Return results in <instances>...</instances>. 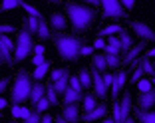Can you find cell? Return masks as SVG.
<instances>
[{"label":"cell","instance_id":"1","mask_svg":"<svg viewBox=\"0 0 155 123\" xmlns=\"http://www.w3.org/2000/svg\"><path fill=\"white\" fill-rule=\"evenodd\" d=\"M52 40H54V46H56V50H58V54L64 60L78 62V60L82 58V48L86 44L82 40H78L76 36H70V34H64V32H56L52 36Z\"/></svg>","mask_w":155,"mask_h":123},{"label":"cell","instance_id":"2","mask_svg":"<svg viewBox=\"0 0 155 123\" xmlns=\"http://www.w3.org/2000/svg\"><path fill=\"white\" fill-rule=\"evenodd\" d=\"M66 12H68L72 26L76 32H86L91 24L96 22V10L91 6H84V4H76V2H68L66 4Z\"/></svg>","mask_w":155,"mask_h":123},{"label":"cell","instance_id":"3","mask_svg":"<svg viewBox=\"0 0 155 123\" xmlns=\"http://www.w3.org/2000/svg\"><path fill=\"white\" fill-rule=\"evenodd\" d=\"M30 91H32V73H28L26 70H18L16 79H14V87L10 93L12 103L22 105L30 99Z\"/></svg>","mask_w":155,"mask_h":123},{"label":"cell","instance_id":"4","mask_svg":"<svg viewBox=\"0 0 155 123\" xmlns=\"http://www.w3.org/2000/svg\"><path fill=\"white\" fill-rule=\"evenodd\" d=\"M34 50V42H32V34L28 30V22L24 20L22 22V30L18 32V38H16V50H14V58L12 62L14 64H18L22 62L26 56H30Z\"/></svg>","mask_w":155,"mask_h":123},{"label":"cell","instance_id":"5","mask_svg":"<svg viewBox=\"0 0 155 123\" xmlns=\"http://www.w3.org/2000/svg\"><path fill=\"white\" fill-rule=\"evenodd\" d=\"M101 8H104V16H111V18H125V8L119 4V0H100Z\"/></svg>","mask_w":155,"mask_h":123},{"label":"cell","instance_id":"6","mask_svg":"<svg viewBox=\"0 0 155 123\" xmlns=\"http://www.w3.org/2000/svg\"><path fill=\"white\" fill-rule=\"evenodd\" d=\"M129 28H131V30H133V32H135L139 38H141V40H145V42H155V30H151V28L147 26L145 22H141V20H129Z\"/></svg>","mask_w":155,"mask_h":123},{"label":"cell","instance_id":"7","mask_svg":"<svg viewBox=\"0 0 155 123\" xmlns=\"http://www.w3.org/2000/svg\"><path fill=\"white\" fill-rule=\"evenodd\" d=\"M91 78H94V93H96V97H100V99H105V95H107V89H110V87L104 83L101 73L97 72L94 66H91Z\"/></svg>","mask_w":155,"mask_h":123},{"label":"cell","instance_id":"8","mask_svg":"<svg viewBox=\"0 0 155 123\" xmlns=\"http://www.w3.org/2000/svg\"><path fill=\"white\" fill-rule=\"evenodd\" d=\"M105 113H107V105H105V103H100V105H96L91 111L84 113L80 119H82V121H86V123H91V121H97V119H104Z\"/></svg>","mask_w":155,"mask_h":123},{"label":"cell","instance_id":"9","mask_svg":"<svg viewBox=\"0 0 155 123\" xmlns=\"http://www.w3.org/2000/svg\"><path fill=\"white\" fill-rule=\"evenodd\" d=\"M147 44H149V42H145V40H141L139 44H135V46L131 48V50L127 52V54L123 56L121 64H123V66H129V64H131V62H133L135 58H139V54H141V52H143V50L147 48Z\"/></svg>","mask_w":155,"mask_h":123},{"label":"cell","instance_id":"10","mask_svg":"<svg viewBox=\"0 0 155 123\" xmlns=\"http://www.w3.org/2000/svg\"><path fill=\"white\" fill-rule=\"evenodd\" d=\"M0 48H2V50H4V54H6V64H8V66H14V62H12V52L16 50V44H14V42L6 36V34H0Z\"/></svg>","mask_w":155,"mask_h":123},{"label":"cell","instance_id":"11","mask_svg":"<svg viewBox=\"0 0 155 123\" xmlns=\"http://www.w3.org/2000/svg\"><path fill=\"white\" fill-rule=\"evenodd\" d=\"M153 105H155V89L147 91V93H139V97H137V107L141 111H149Z\"/></svg>","mask_w":155,"mask_h":123},{"label":"cell","instance_id":"12","mask_svg":"<svg viewBox=\"0 0 155 123\" xmlns=\"http://www.w3.org/2000/svg\"><path fill=\"white\" fill-rule=\"evenodd\" d=\"M62 117L66 119V121L70 123H78L80 121V107H78V103H70V105H64V109H62Z\"/></svg>","mask_w":155,"mask_h":123},{"label":"cell","instance_id":"13","mask_svg":"<svg viewBox=\"0 0 155 123\" xmlns=\"http://www.w3.org/2000/svg\"><path fill=\"white\" fill-rule=\"evenodd\" d=\"M125 79H127V72L125 70H121V72H117L114 76V83H111V95L114 97H117L121 93L123 86H125Z\"/></svg>","mask_w":155,"mask_h":123},{"label":"cell","instance_id":"14","mask_svg":"<svg viewBox=\"0 0 155 123\" xmlns=\"http://www.w3.org/2000/svg\"><path fill=\"white\" fill-rule=\"evenodd\" d=\"M44 95H46V86L42 82H34L32 83V91H30V99H28V101H30V105L34 107V105H36Z\"/></svg>","mask_w":155,"mask_h":123},{"label":"cell","instance_id":"15","mask_svg":"<svg viewBox=\"0 0 155 123\" xmlns=\"http://www.w3.org/2000/svg\"><path fill=\"white\" fill-rule=\"evenodd\" d=\"M131 105H133V97H131V93H129V91H125V93H123V97H121V101H119V109H121V123L129 117Z\"/></svg>","mask_w":155,"mask_h":123},{"label":"cell","instance_id":"16","mask_svg":"<svg viewBox=\"0 0 155 123\" xmlns=\"http://www.w3.org/2000/svg\"><path fill=\"white\" fill-rule=\"evenodd\" d=\"M50 26H52V30H56V32H64L66 30V16L62 12H54L50 16Z\"/></svg>","mask_w":155,"mask_h":123},{"label":"cell","instance_id":"17","mask_svg":"<svg viewBox=\"0 0 155 123\" xmlns=\"http://www.w3.org/2000/svg\"><path fill=\"white\" fill-rule=\"evenodd\" d=\"M117 38H119V44H121V52H123V54H127V52L133 48V38H131V34H129L127 30H121Z\"/></svg>","mask_w":155,"mask_h":123},{"label":"cell","instance_id":"18","mask_svg":"<svg viewBox=\"0 0 155 123\" xmlns=\"http://www.w3.org/2000/svg\"><path fill=\"white\" fill-rule=\"evenodd\" d=\"M105 54H111V56H117L121 52V44H119V38L110 36V40L105 42V48H104Z\"/></svg>","mask_w":155,"mask_h":123},{"label":"cell","instance_id":"19","mask_svg":"<svg viewBox=\"0 0 155 123\" xmlns=\"http://www.w3.org/2000/svg\"><path fill=\"white\" fill-rule=\"evenodd\" d=\"M137 123H155V111H141L139 107L133 109Z\"/></svg>","mask_w":155,"mask_h":123},{"label":"cell","instance_id":"20","mask_svg":"<svg viewBox=\"0 0 155 123\" xmlns=\"http://www.w3.org/2000/svg\"><path fill=\"white\" fill-rule=\"evenodd\" d=\"M80 99H84V93H78L76 89H72V87L68 86V89L64 91V101H62V103L70 105V103H78Z\"/></svg>","mask_w":155,"mask_h":123},{"label":"cell","instance_id":"21","mask_svg":"<svg viewBox=\"0 0 155 123\" xmlns=\"http://www.w3.org/2000/svg\"><path fill=\"white\" fill-rule=\"evenodd\" d=\"M91 66H94L100 73H105V70H107V64H105V52H104V54H94V58H91Z\"/></svg>","mask_w":155,"mask_h":123},{"label":"cell","instance_id":"22","mask_svg":"<svg viewBox=\"0 0 155 123\" xmlns=\"http://www.w3.org/2000/svg\"><path fill=\"white\" fill-rule=\"evenodd\" d=\"M46 97H48V101H50V105H54V107H60V99H58V93H56V89H54V83L52 82H48L46 83Z\"/></svg>","mask_w":155,"mask_h":123},{"label":"cell","instance_id":"23","mask_svg":"<svg viewBox=\"0 0 155 123\" xmlns=\"http://www.w3.org/2000/svg\"><path fill=\"white\" fill-rule=\"evenodd\" d=\"M123 28L119 26V24H110V26L101 28L100 32H97V38H104V36H114V34H119Z\"/></svg>","mask_w":155,"mask_h":123},{"label":"cell","instance_id":"24","mask_svg":"<svg viewBox=\"0 0 155 123\" xmlns=\"http://www.w3.org/2000/svg\"><path fill=\"white\" fill-rule=\"evenodd\" d=\"M50 68H52V64H50V62H44L42 66H38V68H36V72L32 73V79H34V82H42V79H44V76H46V72H48Z\"/></svg>","mask_w":155,"mask_h":123},{"label":"cell","instance_id":"25","mask_svg":"<svg viewBox=\"0 0 155 123\" xmlns=\"http://www.w3.org/2000/svg\"><path fill=\"white\" fill-rule=\"evenodd\" d=\"M139 64H141L143 72H145L147 78H155V68H153V62H149V58H139Z\"/></svg>","mask_w":155,"mask_h":123},{"label":"cell","instance_id":"26","mask_svg":"<svg viewBox=\"0 0 155 123\" xmlns=\"http://www.w3.org/2000/svg\"><path fill=\"white\" fill-rule=\"evenodd\" d=\"M78 78H80V83H82V87H84V89H90V87H91V73L87 72L86 68H84V70H80Z\"/></svg>","mask_w":155,"mask_h":123},{"label":"cell","instance_id":"27","mask_svg":"<svg viewBox=\"0 0 155 123\" xmlns=\"http://www.w3.org/2000/svg\"><path fill=\"white\" fill-rule=\"evenodd\" d=\"M96 107V93L94 91H90V93H84V111H91Z\"/></svg>","mask_w":155,"mask_h":123},{"label":"cell","instance_id":"28","mask_svg":"<svg viewBox=\"0 0 155 123\" xmlns=\"http://www.w3.org/2000/svg\"><path fill=\"white\" fill-rule=\"evenodd\" d=\"M54 83V89H56V93H64L66 89H68V86H70V76H64V78H60L58 82H52Z\"/></svg>","mask_w":155,"mask_h":123},{"label":"cell","instance_id":"29","mask_svg":"<svg viewBox=\"0 0 155 123\" xmlns=\"http://www.w3.org/2000/svg\"><path fill=\"white\" fill-rule=\"evenodd\" d=\"M38 38L40 40H48L50 38V28H48L44 18H40V24H38Z\"/></svg>","mask_w":155,"mask_h":123},{"label":"cell","instance_id":"30","mask_svg":"<svg viewBox=\"0 0 155 123\" xmlns=\"http://www.w3.org/2000/svg\"><path fill=\"white\" fill-rule=\"evenodd\" d=\"M20 6H22V8L26 10V12L30 14V16H34V18H44V16L40 14V10H38V8H34V6H30V4L26 2V0H20Z\"/></svg>","mask_w":155,"mask_h":123},{"label":"cell","instance_id":"31","mask_svg":"<svg viewBox=\"0 0 155 123\" xmlns=\"http://www.w3.org/2000/svg\"><path fill=\"white\" fill-rule=\"evenodd\" d=\"M105 64H107V68H110V70H115V68L121 66V60H119V56L105 54Z\"/></svg>","mask_w":155,"mask_h":123},{"label":"cell","instance_id":"32","mask_svg":"<svg viewBox=\"0 0 155 123\" xmlns=\"http://www.w3.org/2000/svg\"><path fill=\"white\" fill-rule=\"evenodd\" d=\"M26 22H28V30H30V34H32V36H38V24H40V18L28 16Z\"/></svg>","mask_w":155,"mask_h":123},{"label":"cell","instance_id":"33","mask_svg":"<svg viewBox=\"0 0 155 123\" xmlns=\"http://www.w3.org/2000/svg\"><path fill=\"white\" fill-rule=\"evenodd\" d=\"M143 78H145V72H143L141 64H139L135 70H133V73H131V78H129V82H131V83H137L139 79H143Z\"/></svg>","mask_w":155,"mask_h":123},{"label":"cell","instance_id":"34","mask_svg":"<svg viewBox=\"0 0 155 123\" xmlns=\"http://www.w3.org/2000/svg\"><path fill=\"white\" fill-rule=\"evenodd\" d=\"M16 6H20V0H2L0 12H8V10H14Z\"/></svg>","mask_w":155,"mask_h":123},{"label":"cell","instance_id":"35","mask_svg":"<svg viewBox=\"0 0 155 123\" xmlns=\"http://www.w3.org/2000/svg\"><path fill=\"white\" fill-rule=\"evenodd\" d=\"M50 76H52V82H58V79L60 78H64V76H70V70L68 68H62V70H52V73H50Z\"/></svg>","mask_w":155,"mask_h":123},{"label":"cell","instance_id":"36","mask_svg":"<svg viewBox=\"0 0 155 123\" xmlns=\"http://www.w3.org/2000/svg\"><path fill=\"white\" fill-rule=\"evenodd\" d=\"M48 107H52V105H50V101H48V97H46V95L42 97V99L38 101L36 105H34V109H36V111H40V113H44V111L48 109Z\"/></svg>","mask_w":155,"mask_h":123},{"label":"cell","instance_id":"37","mask_svg":"<svg viewBox=\"0 0 155 123\" xmlns=\"http://www.w3.org/2000/svg\"><path fill=\"white\" fill-rule=\"evenodd\" d=\"M137 89H139V93L151 91V79H139V82H137Z\"/></svg>","mask_w":155,"mask_h":123},{"label":"cell","instance_id":"38","mask_svg":"<svg viewBox=\"0 0 155 123\" xmlns=\"http://www.w3.org/2000/svg\"><path fill=\"white\" fill-rule=\"evenodd\" d=\"M40 121H42V113L36 111V109H32V113L24 119V123H40Z\"/></svg>","mask_w":155,"mask_h":123},{"label":"cell","instance_id":"39","mask_svg":"<svg viewBox=\"0 0 155 123\" xmlns=\"http://www.w3.org/2000/svg\"><path fill=\"white\" fill-rule=\"evenodd\" d=\"M70 87H72V89H76L78 93H82V83H80V78H78V76H74V78H70Z\"/></svg>","mask_w":155,"mask_h":123},{"label":"cell","instance_id":"40","mask_svg":"<svg viewBox=\"0 0 155 123\" xmlns=\"http://www.w3.org/2000/svg\"><path fill=\"white\" fill-rule=\"evenodd\" d=\"M114 76H115V73H107V72L101 73V78H104V83H105L107 87H110L111 83H114Z\"/></svg>","mask_w":155,"mask_h":123},{"label":"cell","instance_id":"41","mask_svg":"<svg viewBox=\"0 0 155 123\" xmlns=\"http://www.w3.org/2000/svg\"><path fill=\"white\" fill-rule=\"evenodd\" d=\"M16 28L10 26V24H0V34H12Z\"/></svg>","mask_w":155,"mask_h":123},{"label":"cell","instance_id":"42","mask_svg":"<svg viewBox=\"0 0 155 123\" xmlns=\"http://www.w3.org/2000/svg\"><path fill=\"white\" fill-rule=\"evenodd\" d=\"M8 86H10V78H2L0 79V93H4V91L8 89Z\"/></svg>","mask_w":155,"mask_h":123},{"label":"cell","instance_id":"43","mask_svg":"<svg viewBox=\"0 0 155 123\" xmlns=\"http://www.w3.org/2000/svg\"><path fill=\"white\" fill-rule=\"evenodd\" d=\"M119 4H121L125 10H131L133 6H135V0H119Z\"/></svg>","mask_w":155,"mask_h":123},{"label":"cell","instance_id":"44","mask_svg":"<svg viewBox=\"0 0 155 123\" xmlns=\"http://www.w3.org/2000/svg\"><path fill=\"white\" fill-rule=\"evenodd\" d=\"M44 62H46V60H44V56H42V54H36V56L32 58V64L36 66V68H38V66H42Z\"/></svg>","mask_w":155,"mask_h":123},{"label":"cell","instance_id":"45","mask_svg":"<svg viewBox=\"0 0 155 123\" xmlns=\"http://www.w3.org/2000/svg\"><path fill=\"white\" fill-rule=\"evenodd\" d=\"M104 48H105L104 38H96V42H94V50H104Z\"/></svg>","mask_w":155,"mask_h":123},{"label":"cell","instance_id":"46","mask_svg":"<svg viewBox=\"0 0 155 123\" xmlns=\"http://www.w3.org/2000/svg\"><path fill=\"white\" fill-rule=\"evenodd\" d=\"M30 113H32V109H30V107H24V105H20V117H22V119H26Z\"/></svg>","mask_w":155,"mask_h":123},{"label":"cell","instance_id":"47","mask_svg":"<svg viewBox=\"0 0 155 123\" xmlns=\"http://www.w3.org/2000/svg\"><path fill=\"white\" fill-rule=\"evenodd\" d=\"M94 54V46H84L82 48V56H90Z\"/></svg>","mask_w":155,"mask_h":123},{"label":"cell","instance_id":"48","mask_svg":"<svg viewBox=\"0 0 155 123\" xmlns=\"http://www.w3.org/2000/svg\"><path fill=\"white\" fill-rule=\"evenodd\" d=\"M40 123H54V117H52L50 113H44L42 115V121Z\"/></svg>","mask_w":155,"mask_h":123},{"label":"cell","instance_id":"49","mask_svg":"<svg viewBox=\"0 0 155 123\" xmlns=\"http://www.w3.org/2000/svg\"><path fill=\"white\" fill-rule=\"evenodd\" d=\"M44 50H46V46H40V44H34V54H42V56H44Z\"/></svg>","mask_w":155,"mask_h":123},{"label":"cell","instance_id":"50","mask_svg":"<svg viewBox=\"0 0 155 123\" xmlns=\"http://www.w3.org/2000/svg\"><path fill=\"white\" fill-rule=\"evenodd\" d=\"M84 2H87V4L94 6V8H96V6H101V4H100V0H84Z\"/></svg>","mask_w":155,"mask_h":123},{"label":"cell","instance_id":"51","mask_svg":"<svg viewBox=\"0 0 155 123\" xmlns=\"http://www.w3.org/2000/svg\"><path fill=\"white\" fill-rule=\"evenodd\" d=\"M54 123H70V121H66L62 115H58V117H54Z\"/></svg>","mask_w":155,"mask_h":123},{"label":"cell","instance_id":"52","mask_svg":"<svg viewBox=\"0 0 155 123\" xmlns=\"http://www.w3.org/2000/svg\"><path fill=\"white\" fill-rule=\"evenodd\" d=\"M6 105H8V101H6V99H4V97H0V109H4Z\"/></svg>","mask_w":155,"mask_h":123},{"label":"cell","instance_id":"53","mask_svg":"<svg viewBox=\"0 0 155 123\" xmlns=\"http://www.w3.org/2000/svg\"><path fill=\"white\" fill-rule=\"evenodd\" d=\"M145 58H155V48H151V50L147 52V54H145Z\"/></svg>","mask_w":155,"mask_h":123},{"label":"cell","instance_id":"54","mask_svg":"<svg viewBox=\"0 0 155 123\" xmlns=\"http://www.w3.org/2000/svg\"><path fill=\"white\" fill-rule=\"evenodd\" d=\"M123 123H137V119H135V117H127Z\"/></svg>","mask_w":155,"mask_h":123},{"label":"cell","instance_id":"55","mask_svg":"<svg viewBox=\"0 0 155 123\" xmlns=\"http://www.w3.org/2000/svg\"><path fill=\"white\" fill-rule=\"evenodd\" d=\"M0 60H4V64H6V54H4V50L0 48Z\"/></svg>","mask_w":155,"mask_h":123},{"label":"cell","instance_id":"56","mask_svg":"<svg viewBox=\"0 0 155 123\" xmlns=\"http://www.w3.org/2000/svg\"><path fill=\"white\" fill-rule=\"evenodd\" d=\"M101 123H115V121H114V117H111V119H105L104 117V119H101Z\"/></svg>","mask_w":155,"mask_h":123},{"label":"cell","instance_id":"57","mask_svg":"<svg viewBox=\"0 0 155 123\" xmlns=\"http://www.w3.org/2000/svg\"><path fill=\"white\" fill-rule=\"evenodd\" d=\"M46 2H52V4H60L62 0H46Z\"/></svg>","mask_w":155,"mask_h":123},{"label":"cell","instance_id":"58","mask_svg":"<svg viewBox=\"0 0 155 123\" xmlns=\"http://www.w3.org/2000/svg\"><path fill=\"white\" fill-rule=\"evenodd\" d=\"M151 83H153V86H155V78H151Z\"/></svg>","mask_w":155,"mask_h":123},{"label":"cell","instance_id":"59","mask_svg":"<svg viewBox=\"0 0 155 123\" xmlns=\"http://www.w3.org/2000/svg\"><path fill=\"white\" fill-rule=\"evenodd\" d=\"M2 62H4V60H0V64H2Z\"/></svg>","mask_w":155,"mask_h":123},{"label":"cell","instance_id":"60","mask_svg":"<svg viewBox=\"0 0 155 123\" xmlns=\"http://www.w3.org/2000/svg\"><path fill=\"white\" fill-rule=\"evenodd\" d=\"M0 117H2V111H0Z\"/></svg>","mask_w":155,"mask_h":123},{"label":"cell","instance_id":"61","mask_svg":"<svg viewBox=\"0 0 155 123\" xmlns=\"http://www.w3.org/2000/svg\"><path fill=\"white\" fill-rule=\"evenodd\" d=\"M10 123H16V121H10Z\"/></svg>","mask_w":155,"mask_h":123},{"label":"cell","instance_id":"62","mask_svg":"<svg viewBox=\"0 0 155 123\" xmlns=\"http://www.w3.org/2000/svg\"><path fill=\"white\" fill-rule=\"evenodd\" d=\"M153 68H155V64H153Z\"/></svg>","mask_w":155,"mask_h":123},{"label":"cell","instance_id":"63","mask_svg":"<svg viewBox=\"0 0 155 123\" xmlns=\"http://www.w3.org/2000/svg\"><path fill=\"white\" fill-rule=\"evenodd\" d=\"M70 2H72V0H70Z\"/></svg>","mask_w":155,"mask_h":123}]
</instances>
